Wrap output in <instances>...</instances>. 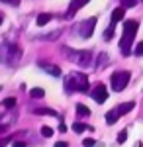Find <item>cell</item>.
<instances>
[{
  "label": "cell",
  "instance_id": "1",
  "mask_svg": "<svg viewBox=\"0 0 143 147\" xmlns=\"http://www.w3.org/2000/svg\"><path fill=\"white\" fill-rule=\"evenodd\" d=\"M137 28H139V22H135V20L123 22V35H121V41H120V49H121V55L123 57L132 55V43H133Z\"/></svg>",
  "mask_w": 143,
  "mask_h": 147
},
{
  "label": "cell",
  "instance_id": "2",
  "mask_svg": "<svg viewBox=\"0 0 143 147\" xmlns=\"http://www.w3.org/2000/svg\"><path fill=\"white\" fill-rule=\"evenodd\" d=\"M65 88L67 92H73V90H78V92H86L88 90V79L86 75L82 73H71L65 80Z\"/></svg>",
  "mask_w": 143,
  "mask_h": 147
},
{
  "label": "cell",
  "instance_id": "3",
  "mask_svg": "<svg viewBox=\"0 0 143 147\" xmlns=\"http://www.w3.org/2000/svg\"><path fill=\"white\" fill-rule=\"evenodd\" d=\"M20 57H22V49L18 45H14V43H4V45H0V61H2V63L14 65V63L20 61Z\"/></svg>",
  "mask_w": 143,
  "mask_h": 147
},
{
  "label": "cell",
  "instance_id": "4",
  "mask_svg": "<svg viewBox=\"0 0 143 147\" xmlns=\"http://www.w3.org/2000/svg\"><path fill=\"white\" fill-rule=\"evenodd\" d=\"M65 55L69 61H73L78 67H90L92 65V51H75V49H65Z\"/></svg>",
  "mask_w": 143,
  "mask_h": 147
},
{
  "label": "cell",
  "instance_id": "5",
  "mask_svg": "<svg viewBox=\"0 0 143 147\" xmlns=\"http://www.w3.org/2000/svg\"><path fill=\"white\" fill-rule=\"evenodd\" d=\"M130 79H132V75H130L127 71H116V73L110 77V84H112V88H114L116 92H120V90H123V88L127 86Z\"/></svg>",
  "mask_w": 143,
  "mask_h": 147
},
{
  "label": "cell",
  "instance_id": "6",
  "mask_svg": "<svg viewBox=\"0 0 143 147\" xmlns=\"http://www.w3.org/2000/svg\"><path fill=\"white\" fill-rule=\"evenodd\" d=\"M94 28H96V18H86V20H82V22L77 26V32L80 37H90L92 32H94Z\"/></svg>",
  "mask_w": 143,
  "mask_h": 147
},
{
  "label": "cell",
  "instance_id": "7",
  "mask_svg": "<svg viewBox=\"0 0 143 147\" xmlns=\"http://www.w3.org/2000/svg\"><path fill=\"white\" fill-rule=\"evenodd\" d=\"M92 98L98 102V104H104L106 98H108V88H106V84L98 82V84L94 86V90H92Z\"/></svg>",
  "mask_w": 143,
  "mask_h": 147
},
{
  "label": "cell",
  "instance_id": "8",
  "mask_svg": "<svg viewBox=\"0 0 143 147\" xmlns=\"http://www.w3.org/2000/svg\"><path fill=\"white\" fill-rule=\"evenodd\" d=\"M86 2H88V0H73V2H71V6H69V10H67V16H69V18H71V16H75V12L80 10Z\"/></svg>",
  "mask_w": 143,
  "mask_h": 147
},
{
  "label": "cell",
  "instance_id": "9",
  "mask_svg": "<svg viewBox=\"0 0 143 147\" xmlns=\"http://www.w3.org/2000/svg\"><path fill=\"white\" fill-rule=\"evenodd\" d=\"M123 16H125V8H123V6L116 8V10L112 12V22H110V26H116L118 22H121V20H123Z\"/></svg>",
  "mask_w": 143,
  "mask_h": 147
},
{
  "label": "cell",
  "instance_id": "10",
  "mask_svg": "<svg viewBox=\"0 0 143 147\" xmlns=\"http://www.w3.org/2000/svg\"><path fill=\"white\" fill-rule=\"evenodd\" d=\"M39 67L43 69V71H47L49 75H53V77H61V69L55 67V65H45V63H39Z\"/></svg>",
  "mask_w": 143,
  "mask_h": 147
},
{
  "label": "cell",
  "instance_id": "11",
  "mask_svg": "<svg viewBox=\"0 0 143 147\" xmlns=\"http://www.w3.org/2000/svg\"><path fill=\"white\" fill-rule=\"evenodd\" d=\"M118 118H120V112H118V110H112V112L106 114V124H108V125L116 124V122H118Z\"/></svg>",
  "mask_w": 143,
  "mask_h": 147
},
{
  "label": "cell",
  "instance_id": "12",
  "mask_svg": "<svg viewBox=\"0 0 143 147\" xmlns=\"http://www.w3.org/2000/svg\"><path fill=\"white\" fill-rule=\"evenodd\" d=\"M133 108H135V102H125V104H121L120 108H116V110H118V112H120V116H121V114L132 112Z\"/></svg>",
  "mask_w": 143,
  "mask_h": 147
},
{
  "label": "cell",
  "instance_id": "13",
  "mask_svg": "<svg viewBox=\"0 0 143 147\" xmlns=\"http://www.w3.org/2000/svg\"><path fill=\"white\" fill-rule=\"evenodd\" d=\"M108 61H110V57L106 55V53H100V55H98V59H96V69H104Z\"/></svg>",
  "mask_w": 143,
  "mask_h": 147
},
{
  "label": "cell",
  "instance_id": "14",
  "mask_svg": "<svg viewBox=\"0 0 143 147\" xmlns=\"http://www.w3.org/2000/svg\"><path fill=\"white\" fill-rule=\"evenodd\" d=\"M33 114H37V116H57V112L51 108H35Z\"/></svg>",
  "mask_w": 143,
  "mask_h": 147
},
{
  "label": "cell",
  "instance_id": "15",
  "mask_svg": "<svg viewBox=\"0 0 143 147\" xmlns=\"http://www.w3.org/2000/svg\"><path fill=\"white\" fill-rule=\"evenodd\" d=\"M86 129H92V127H88V125L82 124V122H75V124H73V131H75V134H82V131H86Z\"/></svg>",
  "mask_w": 143,
  "mask_h": 147
},
{
  "label": "cell",
  "instance_id": "16",
  "mask_svg": "<svg viewBox=\"0 0 143 147\" xmlns=\"http://www.w3.org/2000/svg\"><path fill=\"white\" fill-rule=\"evenodd\" d=\"M77 116H80V118H86V116H90V110H88L84 104H77Z\"/></svg>",
  "mask_w": 143,
  "mask_h": 147
},
{
  "label": "cell",
  "instance_id": "17",
  "mask_svg": "<svg viewBox=\"0 0 143 147\" xmlns=\"http://www.w3.org/2000/svg\"><path fill=\"white\" fill-rule=\"evenodd\" d=\"M30 96H32V98H35V100H37V98H43V96H45V90H43V88H32V90H30Z\"/></svg>",
  "mask_w": 143,
  "mask_h": 147
},
{
  "label": "cell",
  "instance_id": "18",
  "mask_svg": "<svg viewBox=\"0 0 143 147\" xmlns=\"http://www.w3.org/2000/svg\"><path fill=\"white\" fill-rule=\"evenodd\" d=\"M51 18H53L51 14H39V16H37V26H45Z\"/></svg>",
  "mask_w": 143,
  "mask_h": 147
},
{
  "label": "cell",
  "instance_id": "19",
  "mask_svg": "<svg viewBox=\"0 0 143 147\" xmlns=\"http://www.w3.org/2000/svg\"><path fill=\"white\" fill-rule=\"evenodd\" d=\"M2 106H4V108H14V106H16V98H14V96L6 98V100L2 102Z\"/></svg>",
  "mask_w": 143,
  "mask_h": 147
},
{
  "label": "cell",
  "instance_id": "20",
  "mask_svg": "<svg viewBox=\"0 0 143 147\" xmlns=\"http://www.w3.org/2000/svg\"><path fill=\"white\" fill-rule=\"evenodd\" d=\"M41 136L43 137H51L53 136V129H51L49 125H41Z\"/></svg>",
  "mask_w": 143,
  "mask_h": 147
},
{
  "label": "cell",
  "instance_id": "21",
  "mask_svg": "<svg viewBox=\"0 0 143 147\" xmlns=\"http://www.w3.org/2000/svg\"><path fill=\"white\" fill-rule=\"evenodd\" d=\"M112 37H114V26L106 28V32H104V39H106V41H110Z\"/></svg>",
  "mask_w": 143,
  "mask_h": 147
},
{
  "label": "cell",
  "instance_id": "22",
  "mask_svg": "<svg viewBox=\"0 0 143 147\" xmlns=\"http://www.w3.org/2000/svg\"><path fill=\"white\" fill-rule=\"evenodd\" d=\"M82 145H84V147H96L98 143H96L92 137H88V139H84V141H82Z\"/></svg>",
  "mask_w": 143,
  "mask_h": 147
},
{
  "label": "cell",
  "instance_id": "23",
  "mask_svg": "<svg viewBox=\"0 0 143 147\" xmlns=\"http://www.w3.org/2000/svg\"><path fill=\"white\" fill-rule=\"evenodd\" d=\"M125 139H127V131H120L118 134V143H125Z\"/></svg>",
  "mask_w": 143,
  "mask_h": 147
},
{
  "label": "cell",
  "instance_id": "24",
  "mask_svg": "<svg viewBox=\"0 0 143 147\" xmlns=\"http://www.w3.org/2000/svg\"><path fill=\"white\" fill-rule=\"evenodd\" d=\"M123 2V8H133L137 4V0H121Z\"/></svg>",
  "mask_w": 143,
  "mask_h": 147
},
{
  "label": "cell",
  "instance_id": "25",
  "mask_svg": "<svg viewBox=\"0 0 143 147\" xmlns=\"http://www.w3.org/2000/svg\"><path fill=\"white\" fill-rule=\"evenodd\" d=\"M135 55H137V57L143 55V41H139V43L135 45Z\"/></svg>",
  "mask_w": 143,
  "mask_h": 147
},
{
  "label": "cell",
  "instance_id": "26",
  "mask_svg": "<svg viewBox=\"0 0 143 147\" xmlns=\"http://www.w3.org/2000/svg\"><path fill=\"white\" fill-rule=\"evenodd\" d=\"M0 2H6L10 6H20V0H0Z\"/></svg>",
  "mask_w": 143,
  "mask_h": 147
},
{
  "label": "cell",
  "instance_id": "27",
  "mask_svg": "<svg viewBox=\"0 0 143 147\" xmlns=\"http://www.w3.org/2000/svg\"><path fill=\"white\" fill-rule=\"evenodd\" d=\"M59 131H61V134H65V131H69V129H67V125L63 124V122L59 124Z\"/></svg>",
  "mask_w": 143,
  "mask_h": 147
},
{
  "label": "cell",
  "instance_id": "28",
  "mask_svg": "<svg viewBox=\"0 0 143 147\" xmlns=\"http://www.w3.org/2000/svg\"><path fill=\"white\" fill-rule=\"evenodd\" d=\"M55 147H69V143H67V141H57Z\"/></svg>",
  "mask_w": 143,
  "mask_h": 147
},
{
  "label": "cell",
  "instance_id": "29",
  "mask_svg": "<svg viewBox=\"0 0 143 147\" xmlns=\"http://www.w3.org/2000/svg\"><path fill=\"white\" fill-rule=\"evenodd\" d=\"M12 147H26V143H24V141H14Z\"/></svg>",
  "mask_w": 143,
  "mask_h": 147
},
{
  "label": "cell",
  "instance_id": "30",
  "mask_svg": "<svg viewBox=\"0 0 143 147\" xmlns=\"http://www.w3.org/2000/svg\"><path fill=\"white\" fill-rule=\"evenodd\" d=\"M6 131V125H0V134H4Z\"/></svg>",
  "mask_w": 143,
  "mask_h": 147
},
{
  "label": "cell",
  "instance_id": "31",
  "mask_svg": "<svg viewBox=\"0 0 143 147\" xmlns=\"http://www.w3.org/2000/svg\"><path fill=\"white\" fill-rule=\"evenodd\" d=\"M6 145V139H0V147H4Z\"/></svg>",
  "mask_w": 143,
  "mask_h": 147
},
{
  "label": "cell",
  "instance_id": "32",
  "mask_svg": "<svg viewBox=\"0 0 143 147\" xmlns=\"http://www.w3.org/2000/svg\"><path fill=\"white\" fill-rule=\"evenodd\" d=\"M135 147H141V143H139V141H137V143H135Z\"/></svg>",
  "mask_w": 143,
  "mask_h": 147
},
{
  "label": "cell",
  "instance_id": "33",
  "mask_svg": "<svg viewBox=\"0 0 143 147\" xmlns=\"http://www.w3.org/2000/svg\"><path fill=\"white\" fill-rule=\"evenodd\" d=\"M2 18H4V16H2V14H0V24H2Z\"/></svg>",
  "mask_w": 143,
  "mask_h": 147
},
{
  "label": "cell",
  "instance_id": "34",
  "mask_svg": "<svg viewBox=\"0 0 143 147\" xmlns=\"http://www.w3.org/2000/svg\"><path fill=\"white\" fill-rule=\"evenodd\" d=\"M0 88H2V86H0Z\"/></svg>",
  "mask_w": 143,
  "mask_h": 147
},
{
  "label": "cell",
  "instance_id": "35",
  "mask_svg": "<svg viewBox=\"0 0 143 147\" xmlns=\"http://www.w3.org/2000/svg\"><path fill=\"white\" fill-rule=\"evenodd\" d=\"M141 2H143V0H141Z\"/></svg>",
  "mask_w": 143,
  "mask_h": 147
}]
</instances>
